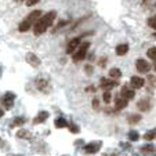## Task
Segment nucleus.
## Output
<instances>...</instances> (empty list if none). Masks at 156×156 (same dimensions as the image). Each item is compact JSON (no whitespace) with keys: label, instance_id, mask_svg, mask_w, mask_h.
<instances>
[{"label":"nucleus","instance_id":"nucleus-19","mask_svg":"<svg viewBox=\"0 0 156 156\" xmlns=\"http://www.w3.org/2000/svg\"><path fill=\"white\" fill-rule=\"evenodd\" d=\"M54 124H55L57 129H64V127L68 126V123H66V120H65L64 118H57L55 122H54Z\"/></svg>","mask_w":156,"mask_h":156},{"label":"nucleus","instance_id":"nucleus-23","mask_svg":"<svg viewBox=\"0 0 156 156\" xmlns=\"http://www.w3.org/2000/svg\"><path fill=\"white\" fill-rule=\"evenodd\" d=\"M141 152L144 153L145 156L151 155V153H153V147H152V145H145V147L141 148Z\"/></svg>","mask_w":156,"mask_h":156},{"label":"nucleus","instance_id":"nucleus-16","mask_svg":"<svg viewBox=\"0 0 156 156\" xmlns=\"http://www.w3.org/2000/svg\"><path fill=\"white\" fill-rule=\"evenodd\" d=\"M115 51L118 55H124V54H127V51H129V44H126V43L119 44V46H116Z\"/></svg>","mask_w":156,"mask_h":156},{"label":"nucleus","instance_id":"nucleus-22","mask_svg":"<svg viewBox=\"0 0 156 156\" xmlns=\"http://www.w3.org/2000/svg\"><path fill=\"white\" fill-rule=\"evenodd\" d=\"M129 138H130V141H138L140 140L138 131H136V130H130L129 131Z\"/></svg>","mask_w":156,"mask_h":156},{"label":"nucleus","instance_id":"nucleus-4","mask_svg":"<svg viewBox=\"0 0 156 156\" xmlns=\"http://www.w3.org/2000/svg\"><path fill=\"white\" fill-rule=\"evenodd\" d=\"M14 101H15V94L14 93H11V91L4 93V95L0 98V102H2V105L6 108V111H10V109L12 108Z\"/></svg>","mask_w":156,"mask_h":156},{"label":"nucleus","instance_id":"nucleus-25","mask_svg":"<svg viewBox=\"0 0 156 156\" xmlns=\"http://www.w3.org/2000/svg\"><path fill=\"white\" fill-rule=\"evenodd\" d=\"M140 120H141V116H138V115H131L129 118V123L130 124H136V123H138Z\"/></svg>","mask_w":156,"mask_h":156},{"label":"nucleus","instance_id":"nucleus-9","mask_svg":"<svg viewBox=\"0 0 156 156\" xmlns=\"http://www.w3.org/2000/svg\"><path fill=\"white\" fill-rule=\"evenodd\" d=\"M101 88H104L105 91H109L111 88H113V87H116L118 86V83H116V80H109V79H101Z\"/></svg>","mask_w":156,"mask_h":156},{"label":"nucleus","instance_id":"nucleus-14","mask_svg":"<svg viewBox=\"0 0 156 156\" xmlns=\"http://www.w3.org/2000/svg\"><path fill=\"white\" fill-rule=\"evenodd\" d=\"M48 118V112H46V111H41V112H39L37 115H36V118L33 119V124H40L43 123V122H46Z\"/></svg>","mask_w":156,"mask_h":156},{"label":"nucleus","instance_id":"nucleus-13","mask_svg":"<svg viewBox=\"0 0 156 156\" xmlns=\"http://www.w3.org/2000/svg\"><path fill=\"white\" fill-rule=\"evenodd\" d=\"M130 83H131V87H133V88H141V87H144L145 80L142 79V77L133 76L131 80H130Z\"/></svg>","mask_w":156,"mask_h":156},{"label":"nucleus","instance_id":"nucleus-37","mask_svg":"<svg viewBox=\"0 0 156 156\" xmlns=\"http://www.w3.org/2000/svg\"><path fill=\"white\" fill-rule=\"evenodd\" d=\"M155 7H156V4H155Z\"/></svg>","mask_w":156,"mask_h":156},{"label":"nucleus","instance_id":"nucleus-26","mask_svg":"<svg viewBox=\"0 0 156 156\" xmlns=\"http://www.w3.org/2000/svg\"><path fill=\"white\" fill-rule=\"evenodd\" d=\"M148 25H149L152 29L156 30V15H153V17H151L149 20H148Z\"/></svg>","mask_w":156,"mask_h":156},{"label":"nucleus","instance_id":"nucleus-34","mask_svg":"<svg viewBox=\"0 0 156 156\" xmlns=\"http://www.w3.org/2000/svg\"><path fill=\"white\" fill-rule=\"evenodd\" d=\"M153 37H155V39H156V33H153Z\"/></svg>","mask_w":156,"mask_h":156},{"label":"nucleus","instance_id":"nucleus-38","mask_svg":"<svg viewBox=\"0 0 156 156\" xmlns=\"http://www.w3.org/2000/svg\"><path fill=\"white\" fill-rule=\"evenodd\" d=\"M155 156H156V153H155Z\"/></svg>","mask_w":156,"mask_h":156},{"label":"nucleus","instance_id":"nucleus-36","mask_svg":"<svg viewBox=\"0 0 156 156\" xmlns=\"http://www.w3.org/2000/svg\"><path fill=\"white\" fill-rule=\"evenodd\" d=\"M142 2H147V0H142Z\"/></svg>","mask_w":156,"mask_h":156},{"label":"nucleus","instance_id":"nucleus-35","mask_svg":"<svg viewBox=\"0 0 156 156\" xmlns=\"http://www.w3.org/2000/svg\"><path fill=\"white\" fill-rule=\"evenodd\" d=\"M17 2H24V0H17ZM25 2H27V0H25Z\"/></svg>","mask_w":156,"mask_h":156},{"label":"nucleus","instance_id":"nucleus-28","mask_svg":"<svg viewBox=\"0 0 156 156\" xmlns=\"http://www.w3.org/2000/svg\"><path fill=\"white\" fill-rule=\"evenodd\" d=\"M69 130H71L73 134H77V133L80 131V129H79V127H77L75 123H71V126H69Z\"/></svg>","mask_w":156,"mask_h":156},{"label":"nucleus","instance_id":"nucleus-31","mask_svg":"<svg viewBox=\"0 0 156 156\" xmlns=\"http://www.w3.org/2000/svg\"><path fill=\"white\" fill-rule=\"evenodd\" d=\"M86 71H87V73L90 75V73H91V66H90V65H87V66H86Z\"/></svg>","mask_w":156,"mask_h":156},{"label":"nucleus","instance_id":"nucleus-24","mask_svg":"<svg viewBox=\"0 0 156 156\" xmlns=\"http://www.w3.org/2000/svg\"><path fill=\"white\" fill-rule=\"evenodd\" d=\"M147 55L151 59H153V61H156V47H151L149 50L147 51Z\"/></svg>","mask_w":156,"mask_h":156},{"label":"nucleus","instance_id":"nucleus-32","mask_svg":"<svg viewBox=\"0 0 156 156\" xmlns=\"http://www.w3.org/2000/svg\"><path fill=\"white\" fill-rule=\"evenodd\" d=\"M4 115V111H3V109H2V108H0V118H2V116H3Z\"/></svg>","mask_w":156,"mask_h":156},{"label":"nucleus","instance_id":"nucleus-6","mask_svg":"<svg viewBox=\"0 0 156 156\" xmlns=\"http://www.w3.org/2000/svg\"><path fill=\"white\" fill-rule=\"evenodd\" d=\"M101 145H102V142H101V141L88 142V144L84 147V152L86 153H97L98 151L101 149Z\"/></svg>","mask_w":156,"mask_h":156},{"label":"nucleus","instance_id":"nucleus-20","mask_svg":"<svg viewBox=\"0 0 156 156\" xmlns=\"http://www.w3.org/2000/svg\"><path fill=\"white\" fill-rule=\"evenodd\" d=\"M109 76L116 80V79H119V77L122 76V71L119 68H112L111 71H109Z\"/></svg>","mask_w":156,"mask_h":156},{"label":"nucleus","instance_id":"nucleus-12","mask_svg":"<svg viewBox=\"0 0 156 156\" xmlns=\"http://www.w3.org/2000/svg\"><path fill=\"white\" fill-rule=\"evenodd\" d=\"M127 105V100H124L120 94L115 97V109L116 111H122L123 108H126Z\"/></svg>","mask_w":156,"mask_h":156},{"label":"nucleus","instance_id":"nucleus-11","mask_svg":"<svg viewBox=\"0 0 156 156\" xmlns=\"http://www.w3.org/2000/svg\"><path fill=\"white\" fill-rule=\"evenodd\" d=\"M36 87H37L41 93H48V90H50V83L46 79H39V80H36Z\"/></svg>","mask_w":156,"mask_h":156},{"label":"nucleus","instance_id":"nucleus-7","mask_svg":"<svg viewBox=\"0 0 156 156\" xmlns=\"http://www.w3.org/2000/svg\"><path fill=\"white\" fill-rule=\"evenodd\" d=\"M79 46H80V37L72 39V40L68 43V46H66V54H73Z\"/></svg>","mask_w":156,"mask_h":156},{"label":"nucleus","instance_id":"nucleus-17","mask_svg":"<svg viewBox=\"0 0 156 156\" xmlns=\"http://www.w3.org/2000/svg\"><path fill=\"white\" fill-rule=\"evenodd\" d=\"M17 137L21 140H28V138H30V131H28L25 129H21L17 131Z\"/></svg>","mask_w":156,"mask_h":156},{"label":"nucleus","instance_id":"nucleus-2","mask_svg":"<svg viewBox=\"0 0 156 156\" xmlns=\"http://www.w3.org/2000/svg\"><path fill=\"white\" fill-rule=\"evenodd\" d=\"M40 17H41L40 10H35V11H32L27 18H25V20L21 21V24L18 25V30H20V32H28V30H29L30 28L37 22V20Z\"/></svg>","mask_w":156,"mask_h":156},{"label":"nucleus","instance_id":"nucleus-29","mask_svg":"<svg viewBox=\"0 0 156 156\" xmlns=\"http://www.w3.org/2000/svg\"><path fill=\"white\" fill-rule=\"evenodd\" d=\"M40 0H27L25 3H27V6L28 7H32V6H35V4H37Z\"/></svg>","mask_w":156,"mask_h":156},{"label":"nucleus","instance_id":"nucleus-21","mask_svg":"<svg viewBox=\"0 0 156 156\" xmlns=\"http://www.w3.org/2000/svg\"><path fill=\"white\" fill-rule=\"evenodd\" d=\"M156 138V129L151 130V131L145 133V136H144V140H147V141H152V140Z\"/></svg>","mask_w":156,"mask_h":156},{"label":"nucleus","instance_id":"nucleus-30","mask_svg":"<svg viewBox=\"0 0 156 156\" xmlns=\"http://www.w3.org/2000/svg\"><path fill=\"white\" fill-rule=\"evenodd\" d=\"M93 108L98 109V100H94V101H93Z\"/></svg>","mask_w":156,"mask_h":156},{"label":"nucleus","instance_id":"nucleus-1","mask_svg":"<svg viewBox=\"0 0 156 156\" xmlns=\"http://www.w3.org/2000/svg\"><path fill=\"white\" fill-rule=\"evenodd\" d=\"M55 17H57V12L55 11H48L47 14H44L43 17H40L37 20V22L33 25V33H35L36 36L43 35V33L46 32V30H47L51 25H53Z\"/></svg>","mask_w":156,"mask_h":156},{"label":"nucleus","instance_id":"nucleus-3","mask_svg":"<svg viewBox=\"0 0 156 156\" xmlns=\"http://www.w3.org/2000/svg\"><path fill=\"white\" fill-rule=\"evenodd\" d=\"M88 48H90V43H88V41H84V43H80V46L76 48V51H75V53L72 54V59H73L75 62L83 61V59H84V57L87 55Z\"/></svg>","mask_w":156,"mask_h":156},{"label":"nucleus","instance_id":"nucleus-5","mask_svg":"<svg viewBox=\"0 0 156 156\" xmlns=\"http://www.w3.org/2000/svg\"><path fill=\"white\" fill-rule=\"evenodd\" d=\"M136 68L140 73H148V72L151 71V65L148 61L140 58V59H137V62H136Z\"/></svg>","mask_w":156,"mask_h":156},{"label":"nucleus","instance_id":"nucleus-15","mask_svg":"<svg viewBox=\"0 0 156 156\" xmlns=\"http://www.w3.org/2000/svg\"><path fill=\"white\" fill-rule=\"evenodd\" d=\"M137 106H138L140 111H142V112H147V111H149V109H151V101L147 100V98H144V100L138 101Z\"/></svg>","mask_w":156,"mask_h":156},{"label":"nucleus","instance_id":"nucleus-33","mask_svg":"<svg viewBox=\"0 0 156 156\" xmlns=\"http://www.w3.org/2000/svg\"><path fill=\"white\" fill-rule=\"evenodd\" d=\"M155 72H156V61H155Z\"/></svg>","mask_w":156,"mask_h":156},{"label":"nucleus","instance_id":"nucleus-27","mask_svg":"<svg viewBox=\"0 0 156 156\" xmlns=\"http://www.w3.org/2000/svg\"><path fill=\"white\" fill-rule=\"evenodd\" d=\"M102 98H104V101H105V104H109V102H111V93H109V91H104Z\"/></svg>","mask_w":156,"mask_h":156},{"label":"nucleus","instance_id":"nucleus-10","mask_svg":"<svg viewBox=\"0 0 156 156\" xmlns=\"http://www.w3.org/2000/svg\"><path fill=\"white\" fill-rule=\"evenodd\" d=\"M120 95L124 98V100H133L134 98V95H136V93H134V90H131L130 87H127V86H123L122 87V91H120Z\"/></svg>","mask_w":156,"mask_h":156},{"label":"nucleus","instance_id":"nucleus-8","mask_svg":"<svg viewBox=\"0 0 156 156\" xmlns=\"http://www.w3.org/2000/svg\"><path fill=\"white\" fill-rule=\"evenodd\" d=\"M25 58H27L28 64L32 65L33 68H37L39 65H40V59H39V57L36 55V54H33V53H28L27 55H25Z\"/></svg>","mask_w":156,"mask_h":156},{"label":"nucleus","instance_id":"nucleus-18","mask_svg":"<svg viewBox=\"0 0 156 156\" xmlns=\"http://www.w3.org/2000/svg\"><path fill=\"white\" fill-rule=\"evenodd\" d=\"M25 122H27V119L22 118V116H18V118H15L14 120H12L11 126L12 127H21L22 124H25Z\"/></svg>","mask_w":156,"mask_h":156}]
</instances>
